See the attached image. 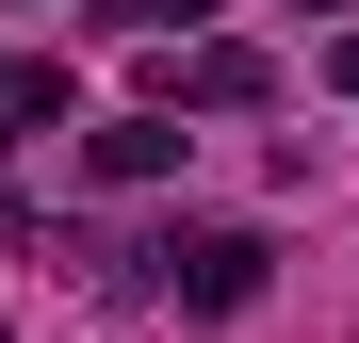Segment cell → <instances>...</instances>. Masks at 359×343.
<instances>
[{
	"label": "cell",
	"mask_w": 359,
	"mask_h": 343,
	"mask_svg": "<svg viewBox=\"0 0 359 343\" xmlns=\"http://www.w3.org/2000/svg\"><path fill=\"white\" fill-rule=\"evenodd\" d=\"M163 98H196V114H245V98H262V49H180V66H163Z\"/></svg>",
	"instance_id": "3"
},
{
	"label": "cell",
	"mask_w": 359,
	"mask_h": 343,
	"mask_svg": "<svg viewBox=\"0 0 359 343\" xmlns=\"http://www.w3.org/2000/svg\"><path fill=\"white\" fill-rule=\"evenodd\" d=\"M327 82H343V98H359V33H343V49H327Z\"/></svg>",
	"instance_id": "4"
},
{
	"label": "cell",
	"mask_w": 359,
	"mask_h": 343,
	"mask_svg": "<svg viewBox=\"0 0 359 343\" xmlns=\"http://www.w3.org/2000/svg\"><path fill=\"white\" fill-rule=\"evenodd\" d=\"M82 163H98L114 196H131V180H163V163H180V114H98V147H82Z\"/></svg>",
	"instance_id": "2"
},
{
	"label": "cell",
	"mask_w": 359,
	"mask_h": 343,
	"mask_svg": "<svg viewBox=\"0 0 359 343\" xmlns=\"http://www.w3.org/2000/svg\"><path fill=\"white\" fill-rule=\"evenodd\" d=\"M163 295L180 311H245L262 295V229H180V246H163Z\"/></svg>",
	"instance_id": "1"
}]
</instances>
